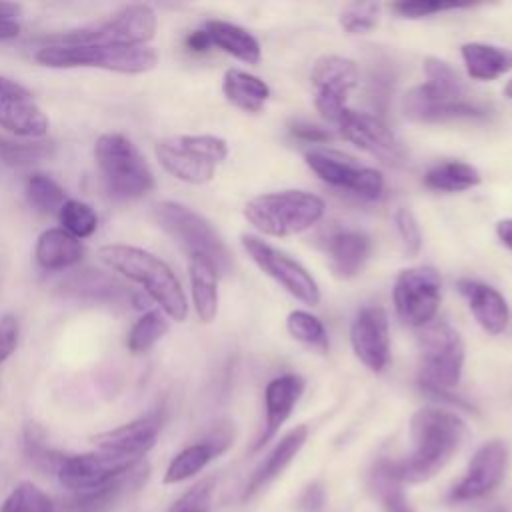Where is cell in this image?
<instances>
[{
    "label": "cell",
    "mask_w": 512,
    "mask_h": 512,
    "mask_svg": "<svg viewBox=\"0 0 512 512\" xmlns=\"http://www.w3.org/2000/svg\"><path fill=\"white\" fill-rule=\"evenodd\" d=\"M424 186L436 192H464L476 188L482 182L480 170L466 162H442L432 166L424 178Z\"/></svg>",
    "instance_id": "obj_32"
},
{
    "label": "cell",
    "mask_w": 512,
    "mask_h": 512,
    "mask_svg": "<svg viewBox=\"0 0 512 512\" xmlns=\"http://www.w3.org/2000/svg\"><path fill=\"white\" fill-rule=\"evenodd\" d=\"M324 200L304 190H280L254 196L244 206V218L266 236L300 234L324 216Z\"/></svg>",
    "instance_id": "obj_6"
},
{
    "label": "cell",
    "mask_w": 512,
    "mask_h": 512,
    "mask_svg": "<svg viewBox=\"0 0 512 512\" xmlns=\"http://www.w3.org/2000/svg\"><path fill=\"white\" fill-rule=\"evenodd\" d=\"M336 126L344 140L352 142L380 162H386L390 166L406 164L408 154L402 142L394 136V132L384 124L382 118L346 108L336 120Z\"/></svg>",
    "instance_id": "obj_15"
},
{
    "label": "cell",
    "mask_w": 512,
    "mask_h": 512,
    "mask_svg": "<svg viewBox=\"0 0 512 512\" xmlns=\"http://www.w3.org/2000/svg\"><path fill=\"white\" fill-rule=\"evenodd\" d=\"M290 134L298 140L312 142V144H322V142H328L332 138V134L326 128L310 124V122H302V120L290 122Z\"/></svg>",
    "instance_id": "obj_47"
},
{
    "label": "cell",
    "mask_w": 512,
    "mask_h": 512,
    "mask_svg": "<svg viewBox=\"0 0 512 512\" xmlns=\"http://www.w3.org/2000/svg\"><path fill=\"white\" fill-rule=\"evenodd\" d=\"M52 148L46 142H14L0 138V162L16 168L32 166L50 156Z\"/></svg>",
    "instance_id": "obj_40"
},
{
    "label": "cell",
    "mask_w": 512,
    "mask_h": 512,
    "mask_svg": "<svg viewBox=\"0 0 512 512\" xmlns=\"http://www.w3.org/2000/svg\"><path fill=\"white\" fill-rule=\"evenodd\" d=\"M204 30L218 50L246 62V64H258L262 58L260 42L242 26L226 22V20H208L204 24Z\"/></svg>",
    "instance_id": "obj_29"
},
{
    "label": "cell",
    "mask_w": 512,
    "mask_h": 512,
    "mask_svg": "<svg viewBox=\"0 0 512 512\" xmlns=\"http://www.w3.org/2000/svg\"><path fill=\"white\" fill-rule=\"evenodd\" d=\"M140 460H144V458L108 452V450L74 454V456L64 458L56 476H58L60 484L74 494L90 492V490H96V488L108 484L116 476L124 474L128 468H132Z\"/></svg>",
    "instance_id": "obj_16"
},
{
    "label": "cell",
    "mask_w": 512,
    "mask_h": 512,
    "mask_svg": "<svg viewBox=\"0 0 512 512\" xmlns=\"http://www.w3.org/2000/svg\"><path fill=\"white\" fill-rule=\"evenodd\" d=\"M496 236L506 248L512 250V218H504L496 224Z\"/></svg>",
    "instance_id": "obj_52"
},
{
    "label": "cell",
    "mask_w": 512,
    "mask_h": 512,
    "mask_svg": "<svg viewBox=\"0 0 512 512\" xmlns=\"http://www.w3.org/2000/svg\"><path fill=\"white\" fill-rule=\"evenodd\" d=\"M188 276L196 316L208 324L218 314V276L216 266L204 256H188Z\"/></svg>",
    "instance_id": "obj_27"
},
{
    "label": "cell",
    "mask_w": 512,
    "mask_h": 512,
    "mask_svg": "<svg viewBox=\"0 0 512 512\" xmlns=\"http://www.w3.org/2000/svg\"><path fill=\"white\" fill-rule=\"evenodd\" d=\"M222 92L232 106L250 114L260 112L270 98V86L264 80L238 68H228L224 72Z\"/></svg>",
    "instance_id": "obj_31"
},
{
    "label": "cell",
    "mask_w": 512,
    "mask_h": 512,
    "mask_svg": "<svg viewBox=\"0 0 512 512\" xmlns=\"http://www.w3.org/2000/svg\"><path fill=\"white\" fill-rule=\"evenodd\" d=\"M44 68H98L118 74H144L158 64V52L150 46H86L44 44L34 52Z\"/></svg>",
    "instance_id": "obj_5"
},
{
    "label": "cell",
    "mask_w": 512,
    "mask_h": 512,
    "mask_svg": "<svg viewBox=\"0 0 512 512\" xmlns=\"http://www.w3.org/2000/svg\"><path fill=\"white\" fill-rule=\"evenodd\" d=\"M94 158L104 186L114 198H144L156 186L148 160L122 132L100 134L94 144Z\"/></svg>",
    "instance_id": "obj_4"
},
{
    "label": "cell",
    "mask_w": 512,
    "mask_h": 512,
    "mask_svg": "<svg viewBox=\"0 0 512 512\" xmlns=\"http://www.w3.org/2000/svg\"><path fill=\"white\" fill-rule=\"evenodd\" d=\"M508 464V450L502 440L486 442L470 460L464 478L452 488L450 500L466 502L492 492L504 478Z\"/></svg>",
    "instance_id": "obj_19"
},
{
    "label": "cell",
    "mask_w": 512,
    "mask_h": 512,
    "mask_svg": "<svg viewBox=\"0 0 512 512\" xmlns=\"http://www.w3.org/2000/svg\"><path fill=\"white\" fill-rule=\"evenodd\" d=\"M20 30H22V26L18 24V20L0 18V42L18 38V36H20Z\"/></svg>",
    "instance_id": "obj_51"
},
{
    "label": "cell",
    "mask_w": 512,
    "mask_h": 512,
    "mask_svg": "<svg viewBox=\"0 0 512 512\" xmlns=\"http://www.w3.org/2000/svg\"><path fill=\"white\" fill-rule=\"evenodd\" d=\"M458 292L464 296L472 316L476 318V322L486 334L498 336L506 330L510 320V310H508L506 298L496 288L480 280L462 278L458 282Z\"/></svg>",
    "instance_id": "obj_23"
},
{
    "label": "cell",
    "mask_w": 512,
    "mask_h": 512,
    "mask_svg": "<svg viewBox=\"0 0 512 512\" xmlns=\"http://www.w3.org/2000/svg\"><path fill=\"white\" fill-rule=\"evenodd\" d=\"M214 486H216V478H214V476L200 480V482L194 484L188 492H184V494L170 506L168 512H208Z\"/></svg>",
    "instance_id": "obj_43"
},
{
    "label": "cell",
    "mask_w": 512,
    "mask_h": 512,
    "mask_svg": "<svg viewBox=\"0 0 512 512\" xmlns=\"http://www.w3.org/2000/svg\"><path fill=\"white\" fill-rule=\"evenodd\" d=\"M302 392H304V378L298 374H282L272 378L266 384V392H264L266 418H264V428L254 442V450H260L264 444H268V440L290 418Z\"/></svg>",
    "instance_id": "obj_22"
},
{
    "label": "cell",
    "mask_w": 512,
    "mask_h": 512,
    "mask_svg": "<svg viewBox=\"0 0 512 512\" xmlns=\"http://www.w3.org/2000/svg\"><path fill=\"white\" fill-rule=\"evenodd\" d=\"M156 12L152 6L126 4L106 20L46 38V44H86V46H148L156 34Z\"/></svg>",
    "instance_id": "obj_7"
},
{
    "label": "cell",
    "mask_w": 512,
    "mask_h": 512,
    "mask_svg": "<svg viewBox=\"0 0 512 512\" xmlns=\"http://www.w3.org/2000/svg\"><path fill=\"white\" fill-rule=\"evenodd\" d=\"M394 224H396V230H398V236L402 240L406 254L416 256L422 248V232H420L416 216L408 208H398L394 212Z\"/></svg>",
    "instance_id": "obj_44"
},
{
    "label": "cell",
    "mask_w": 512,
    "mask_h": 512,
    "mask_svg": "<svg viewBox=\"0 0 512 512\" xmlns=\"http://www.w3.org/2000/svg\"><path fill=\"white\" fill-rule=\"evenodd\" d=\"M168 330H170L168 316L160 308L148 310L128 330L126 348L132 354H146L166 336Z\"/></svg>",
    "instance_id": "obj_34"
},
{
    "label": "cell",
    "mask_w": 512,
    "mask_h": 512,
    "mask_svg": "<svg viewBox=\"0 0 512 512\" xmlns=\"http://www.w3.org/2000/svg\"><path fill=\"white\" fill-rule=\"evenodd\" d=\"M286 328L290 336L318 352H328V332L322 320L306 310H292L286 318Z\"/></svg>",
    "instance_id": "obj_38"
},
{
    "label": "cell",
    "mask_w": 512,
    "mask_h": 512,
    "mask_svg": "<svg viewBox=\"0 0 512 512\" xmlns=\"http://www.w3.org/2000/svg\"><path fill=\"white\" fill-rule=\"evenodd\" d=\"M154 154L168 174L198 186L214 178L216 166L228 156V144L214 134H180L160 140Z\"/></svg>",
    "instance_id": "obj_8"
},
{
    "label": "cell",
    "mask_w": 512,
    "mask_h": 512,
    "mask_svg": "<svg viewBox=\"0 0 512 512\" xmlns=\"http://www.w3.org/2000/svg\"><path fill=\"white\" fill-rule=\"evenodd\" d=\"M308 438V428L306 426H296L290 430L278 444L276 448L268 454V458L252 472L246 488H244V498H250L254 492L264 488L272 478H276L288 464L290 460L300 452Z\"/></svg>",
    "instance_id": "obj_28"
},
{
    "label": "cell",
    "mask_w": 512,
    "mask_h": 512,
    "mask_svg": "<svg viewBox=\"0 0 512 512\" xmlns=\"http://www.w3.org/2000/svg\"><path fill=\"white\" fill-rule=\"evenodd\" d=\"M232 444V430L228 426H218L208 438L186 446L178 452L164 472V484H176L198 474L212 458L222 454Z\"/></svg>",
    "instance_id": "obj_24"
},
{
    "label": "cell",
    "mask_w": 512,
    "mask_h": 512,
    "mask_svg": "<svg viewBox=\"0 0 512 512\" xmlns=\"http://www.w3.org/2000/svg\"><path fill=\"white\" fill-rule=\"evenodd\" d=\"M504 94H506V96L512 100V80L506 84V88H504Z\"/></svg>",
    "instance_id": "obj_53"
},
{
    "label": "cell",
    "mask_w": 512,
    "mask_h": 512,
    "mask_svg": "<svg viewBox=\"0 0 512 512\" xmlns=\"http://www.w3.org/2000/svg\"><path fill=\"white\" fill-rule=\"evenodd\" d=\"M442 298V280L432 266H412L396 276L392 300L398 318L410 328L434 322Z\"/></svg>",
    "instance_id": "obj_12"
},
{
    "label": "cell",
    "mask_w": 512,
    "mask_h": 512,
    "mask_svg": "<svg viewBox=\"0 0 512 512\" xmlns=\"http://www.w3.org/2000/svg\"><path fill=\"white\" fill-rule=\"evenodd\" d=\"M150 466L148 462L140 460L132 468H128L124 474L116 476L108 484L90 490V492H78L72 498L64 502V510L68 512H108L118 502H122L130 492H136L148 478Z\"/></svg>",
    "instance_id": "obj_21"
},
{
    "label": "cell",
    "mask_w": 512,
    "mask_h": 512,
    "mask_svg": "<svg viewBox=\"0 0 512 512\" xmlns=\"http://www.w3.org/2000/svg\"><path fill=\"white\" fill-rule=\"evenodd\" d=\"M30 98V92L16 80L0 76V98Z\"/></svg>",
    "instance_id": "obj_49"
},
{
    "label": "cell",
    "mask_w": 512,
    "mask_h": 512,
    "mask_svg": "<svg viewBox=\"0 0 512 512\" xmlns=\"http://www.w3.org/2000/svg\"><path fill=\"white\" fill-rule=\"evenodd\" d=\"M418 378L432 392L458 386L464 368V342L448 322H430L418 334Z\"/></svg>",
    "instance_id": "obj_10"
},
{
    "label": "cell",
    "mask_w": 512,
    "mask_h": 512,
    "mask_svg": "<svg viewBox=\"0 0 512 512\" xmlns=\"http://www.w3.org/2000/svg\"><path fill=\"white\" fill-rule=\"evenodd\" d=\"M242 246L250 260L266 276L278 282L290 296L308 306L320 304V288L312 274L300 262H296L286 252L270 246L268 242L252 234H242Z\"/></svg>",
    "instance_id": "obj_13"
},
{
    "label": "cell",
    "mask_w": 512,
    "mask_h": 512,
    "mask_svg": "<svg viewBox=\"0 0 512 512\" xmlns=\"http://www.w3.org/2000/svg\"><path fill=\"white\" fill-rule=\"evenodd\" d=\"M154 218L158 226L182 250H186L188 256L208 258L220 274H226L230 270V252L222 236L202 214L180 202L162 200L154 206Z\"/></svg>",
    "instance_id": "obj_9"
},
{
    "label": "cell",
    "mask_w": 512,
    "mask_h": 512,
    "mask_svg": "<svg viewBox=\"0 0 512 512\" xmlns=\"http://www.w3.org/2000/svg\"><path fill=\"white\" fill-rule=\"evenodd\" d=\"M62 288L74 296L82 298H118L124 290L122 286L108 274L98 272V270H84L68 276L62 282Z\"/></svg>",
    "instance_id": "obj_36"
},
{
    "label": "cell",
    "mask_w": 512,
    "mask_h": 512,
    "mask_svg": "<svg viewBox=\"0 0 512 512\" xmlns=\"http://www.w3.org/2000/svg\"><path fill=\"white\" fill-rule=\"evenodd\" d=\"M186 48H188L190 52H208V50L212 48V42H210L206 30L202 28V30L190 32V34L186 36Z\"/></svg>",
    "instance_id": "obj_50"
},
{
    "label": "cell",
    "mask_w": 512,
    "mask_h": 512,
    "mask_svg": "<svg viewBox=\"0 0 512 512\" xmlns=\"http://www.w3.org/2000/svg\"><path fill=\"white\" fill-rule=\"evenodd\" d=\"M24 194L28 204L42 214H58L62 204L68 200L66 190L44 172H30L26 176Z\"/></svg>",
    "instance_id": "obj_35"
},
{
    "label": "cell",
    "mask_w": 512,
    "mask_h": 512,
    "mask_svg": "<svg viewBox=\"0 0 512 512\" xmlns=\"http://www.w3.org/2000/svg\"><path fill=\"white\" fill-rule=\"evenodd\" d=\"M318 246L328 258L332 274L340 280H350L360 274L370 256V238L356 228L330 224L318 236Z\"/></svg>",
    "instance_id": "obj_18"
},
{
    "label": "cell",
    "mask_w": 512,
    "mask_h": 512,
    "mask_svg": "<svg viewBox=\"0 0 512 512\" xmlns=\"http://www.w3.org/2000/svg\"><path fill=\"white\" fill-rule=\"evenodd\" d=\"M466 72L474 80L490 82L512 70V50L484 42H466L460 48Z\"/></svg>",
    "instance_id": "obj_30"
},
{
    "label": "cell",
    "mask_w": 512,
    "mask_h": 512,
    "mask_svg": "<svg viewBox=\"0 0 512 512\" xmlns=\"http://www.w3.org/2000/svg\"><path fill=\"white\" fill-rule=\"evenodd\" d=\"M0 512H56V506L38 486L20 482L4 500Z\"/></svg>",
    "instance_id": "obj_39"
},
{
    "label": "cell",
    "mask_w": 512,
    "mask_h": 512,
    "mask_svg": "<svg viewBox=\"0 0 512 512\" xmlns=\"http://www.w3.org/2000/svg\"><path fill=\"white\" fill-rule=\"evenodd\" d=\"M380 8L374 2H354L340 14V26L348 34H366L378 24Z\"/></svg>",
    "instance_id": "obj_42"
},
{
    "label": "cell",
    "mask_w": 512,
    "mask_h": 512,
    "mask_svg": "<svg viewBox=\"0 0 512 512\" xmlns=\"http://www.w3.org/2000/svg\"><path fill=\"white\" fill-rule=\"evenodd\" d=\"M20 324L14 314L0 316V364L6 362L18 348Z\"/></svg>",
    "instance_id": "obj_45"
},
{
    "label": "cell",
    "mask_w": 512,
    "mask_h": 512,
    "mask_svg": "<svg viewBox=\"0 0 512 512\" xmlns=\"http://www.w3.org/2000/svg\"><path fill=\"white\" fill-rule=\"evenodd\" d=\"M56 216H58L60 228H64L68 234H72L78 240L90 238L98 230L96 210L78 198H68Z\"/></svg>",
    "instance_id": "obj_37"
},
{
    "label": "cell",
    "mask_w": 512,
    "mask_h": 512,
    "mask_svg": "<svg viewBox=\"0 0 512 512\" xmlns=\"http://www.w3.org/2000/svg\"><path fill=\"white\" fill-rule=\"evenodd\" d=\"M350 344L356 358L372 372H382L390 362V328L382 306H364L352 320Z\"/></svg>",
    "instance_id": "obj_17"
},
{
    "label": "cell",
    "mask_w": 512,
    "mask_h": 512,
    "mask_svg": "<svg viewBox=\"0 0 512 512\" xmlns=\"http://www.w3.org/2000/svg\"><path fill=\"white\" fill-rule=\"evenodd\" d=\"M24 446H26V456H28V460H30L36 468H40V470H44V472H58V468L62 466V462H64V458H66L64 454H60V452H56V450H52V448L46 446L42 430H40L38 426H34V424H30V426L26 428Z\"/></svg>",
    "instance_id": "obj_41"
},
{
    "label": "cell",
    "mask_w": 512,
    "mask_h": 512,
    "mask_svg": "<svg viewBox=\"0 0 512 512\" xmlns=\"http://www.w3.org/2000/svg\"><path fill=\"white\" fill-rule=\"evenodd\" d=\"M458 8L456 4H444V2H428V0H420V2H398L392 6L394 12H398L404 18H424V16H432L436 12H444V10H454Z\"/></svg>",
    "instance_id": "obj_46"
},
{
    "label": "cell",
    "mask_w": 512,
    "mask_h": 512,
    "mask_svg": "<svg viewBox=\"0 0 512 512\" xmlns=\"http://www.w3.org/2000/svg\"><path fill=\"white\" fill-rule=\"evenodd\" d=\"M358 78V66L350 58L330 54L316 60L310 72V84L314 106L324 120L336 124L340 114L348 108L346 98L350 90L356 88Z\"/></svg>",
    "instance_id": "obj_14"
},
{
    "label": "cell",
    "mask_w": 512,
    "mask_h": 512,
    "mask_svg": "<svg viewBox=\"0 0 512 512\" xmlns=\"http://www.w3.org/2000/svg\"><path fill=\"white\" fill-rule=\"evenodd\" d=\"M322 506H324V490L318 484L308 486L300 498V508L304 512H320Z\"/></svg>",
    "instance_id": "obj_48"
},
{
    "label": "cell",
    "mask_w": 512,
    "mask_h": 512,
    "mask_svg": "<svg viewBox=\"0 0 512 512\" xmlns=\"http://www.w3.org/2000/svg\"><path fill=\"white\" fill-rule=\"evenodd\" d=\"M98 256L108 268L142 286V290L158 304V308L170 320H186L188 300L182 284L160 256L146 248L122 242L100 246Z\"/></svg>",
    "instance_id": "obj_3"
},
{
    "label": "cell",
    "mask_w": 512,
    "mask_h": 512,
    "mask_svg": "<svg viewBox=\"0 0 512 512\" xmlns=\"http://www.w3.org/2000/svg\"><path fill=\"white\" fill-rule=\"evenodd\" d=\"M414 448L408 458L392 462L402 482H424L440 472L466 436V426L450 410L420 408L410 422Z\"/></svg>",
    "instance_id": "obj_2"
},
{
    "label": "cell",
    "mask_w": 512,
    "mask_h": 512,
    "mask_svg": "<svg viewBox=\"0 0 512 512\" xmlns=\"http://www.w3.org/2000/svg\"><path fill=\"white\" fill-rule=\"evenodd\" d=\"M34 258L44 270H68L82 262V240L68 234L64 228L54 226L40 232L34 246Z\"/></svg>",
    "instance_id": "obj_25"
},
{
    "label": "cell",
    "mask_w": 512,
    "mask_h": 512,
    "mask_svg": "<svg viewBox=\"0 0 512 512\" xmlns=\"http://www.w3.org/2000/svg\"><path fill=\"white\" fill-rule=\"evenodd\" d=\"M0 128L18 138H42L50 120L32 98H0Z\"/></svg>",
    "instance_id": "obj_26"
},
{
    "label": "cell",
    "mask_w": 512,
    "mask_h": 512,
    "mask_svg": "<svg viewBox=\"0 0 512 512\" xmlns=\"http://www.w3.org/2000/svg\"><path fill=\"white\" fill-rule=\"evenodd\" d=\"M160 430H162V416L158 412H148L132 422L94 434L92 444L98 450L144 458V454L156 444Z\"/></svg>",
    "instance_id": "obj_20"
},
{
    "label": "cell",
    "mask_w": 512,
    "mask_h": 512,
    "mask_svg": "<svg viewBox=\"0 0 512 512\" xmlns=\"http://www.w3.org/2000/svg\"><path fill=\"white\" fill-rule=\"evenodd\" d=\"M426 82L402 96V112L414 122H450L486 118L490 110L468 98V88L458 72L440 58L424 60Z\"/></svg>",
    "instance_id": "obj_1"
},
{
    "label": "cell",
    "mask_w": 512,
    "mask_h": 512,
    "mask_svg": "<svg viewBox=\"0 0 512 512\" xmlns=\"http://www.w3.org/2000/svg\"><path fill=\"white\" fill-rule=\"evenodd\" d=\"M306 166L328 186L346 190L360 200H380L386 182L380 170L358 164L352 156L336 150H310L304 154Z\"/></svg>",
    "instance_id": "obj_11"
},
{
    "label": "cell",
    "mask_w": 512,
    "mask_h": 512,
    "mask_svg": "<svg viewBox=\"0 0 512 512\" xmlns=\"http://www.w3.org/2000/svg\"><path fill=\"white\" fill-rule=\"evenodd\" d=\"M370 488L386 512H412L402 490V480L394 474L392 460H380L374 466L370 474Z\"/></svg>",
    "instance_id": "obj_33"
}]
</instances>
